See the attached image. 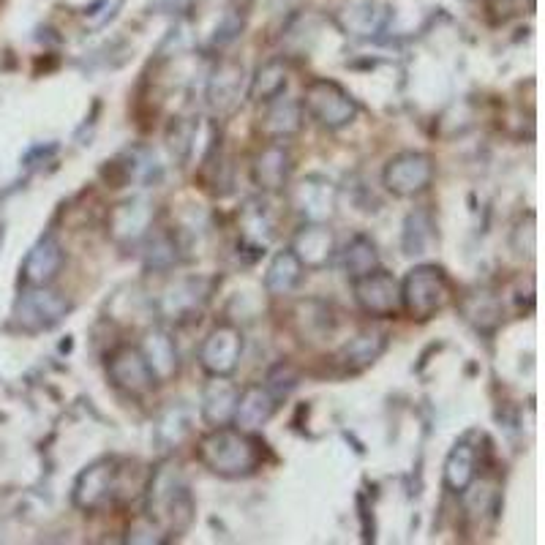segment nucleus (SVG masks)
Wrapping results in <instances>:
<instances>
[{
  "mask_svg": "<svg viewBox=\"0 0 545 545\" xmlns=\"http://www.w3.org/2000/svg\"><path fill=\"white\" fill-rule=\"evenodd\" d=\"M145 516L167 537L186 535L194 524V496L183 469L175 461H161L145 480Z\"/></svg>",
  "mask_w": 545,
  "mask_h": 545,
  "instance_id": "1",
  "label": "nucleus"
},
{
  "mask_svg": "<svg viewBox=\"0 0 545 545\" xmlns=\"http://www.w3.org/2000/svg\"><path fill=\"white\" fill-rule=\"evenodd\" d=\"M262 442L254 431H243L238 426L210 428L208 434L199 436L197 458L199 464L218 477H248L262 466Z\"/></svg>",
  "mask_w": 545,
  "mask_h": 545,
  "instance_id": "2",
  "label": "nucleus"
},
{
  "mask_svg": "<svg viewBox=\"0 0 545 545\" xmlns=\"http://www.w3.org/2000/svg\"><path fill=\"white\" fill-rule=\"evenodd\" d=\"M453 300V284L439 265H415L401 281V314L417 322L434 319Z\"/></svg>",
  "mask_w": 545,
  "mask_h": 545,
  "instance_id": "3",
  "label": "nucleus"
},
{
  "mask_svg": "<svg viewBox=\"0 0 545 545\" xmlns=\"http://www.w3.org/2000/svg\"><path fill=\"white\" fill-rule=\"evenodd\" d=\"M123 472H126V464L118 458H99L85 466L74 480V491H71L74 507H80L85 513H96V510H104L112 502H118L120 496L126 494Z\"/></svg>",
  "mask_w": 545,
  "mask_h": 545,
  "instance_id": "4",
  "label": "nucleus"
},
{
  "mask_svg": "<svg viewBox=\"0 0 545 545\" xmlns=\"http://www.w3.org/2000/svg\"><path fill=\"white\" fill-rule=\"evenodd\" d=\"M300 107H303V115H308L317 126L327 131L347 129L349 123H355L357 112H360L352 93L333 80L308 82Z\"/></svg>",
  "mask_w": 545,
  "mask_h": 545,
  "instance_id": "5",
  "label": "nucleus"
},
{
  "mask_svg": "<svg viewBox=\"0 0 545 545\" xmlns=\"http://www.w3.org/2000/svg\"><path fill=\"white\" fill-rule=\"evenodd\" d=\"M352 295L363 314L374 319L401 317V281L379 265L366 276L352 278Z\"/></svg>",
  "mask_w": 545,
  "mask_h": 545,
  "instance_id": "6",
  "label": "nucleus"
},
{
  "mask_svg": "<svg viewBox=\"0 0 545 545\" xmlns=\"http://www.w3.org/2000/svg\"><path fill=\"white\" fill-rule=\"evenodd\" d=\"M434 172L436 164L428 153H423V150H404V153H396L393 159L387 161L385 172H382V183H385V189L393 197L409 199L423 194L431 186Z\"/></svg>",
  "mask_w": 545,
  "mask_h": 545,
  "instance_id": "7",
  "label": "nucleus"
},
{
  "mask_svg": "<svg viewBox=\"0 0 545 545\" xmlns=\"http://www.w3.org/2000/svg\"><path fill=\"white\" fill-rule=\"evenodd\" d=\"M71 303L60 292L47 287H28L17 298L14 306V322L25 330V333H44L60 325L66 314H69Z\"/></svg>",
  "mask_w": 545,
  "mask_h": 545,
  "instance_id": "8",
  "label": "nucleus"
},
{
  "mask_svg": "<svg viewBox=\"0 0 545 545\" xmlns=\"http://www.w3.org/2000/svg\"><path fill=\"white\" fill-rule=\"evenodd\" d=\"M107 377L120 393L131 398H145L156 390L159 379L148 366L142 349L134 344H120L107 355Z\"/></svg>",
  "mask_w": 545,
  "mask_h": 545,
  "instance_id": "9",
  "label": "nucleus"
},
{
  "mask_svg": "<svg viewBox=\"0 0 545 545\" xmlns=\"http://www.w3.org/2000/svg\"><path fill=\"white\" fill-rule=\"evenodd\" d=\"M243 357V333L232 322H221L199 344V366L208 377H232Z\"/></svg>",
  "mask_w": 545,
  "mask_h": 545,
  "instance_id": "10",
  "label": "nucleus"
},
{
  "mask_svg": "<svg viewBox=\"0 0 545 545\" xmlns=\"http://www.w3.org/2000/svg\"><path fill=\"white\" fill-rule=\"evenodd\" d=\"M153 202L145 197H129L118 202L115 208L109 210V238L115 240L120 248H134L142 240L148 238V232L153 229Z\"/></svg>",
  "mask_w": 545,
  "mask_h": 545,
  "instance_id": "11",
  "label": "nucleus"
},
{
  "mask_svg": "<svg viewBox=\"0 0 545 545\" xmlns=\"http://www.w3.org/2000/svg\"><path fill=\"white\" fill-rule=\"evenodd\" d=\"M248 96V77L246 69L235 63V60H224L216 69L210 71L208 82H205V101L213 115L224 118L232 115L235 109L243 104Z\"/></svg>",
  "mask_w": 545,
  "mask_h": 545,
  "instance_id": "12",
  "label": "nucleus"
},
{
  "mask_svg": "<svg viewBox=\"0 0 545 545\" xmlns=\"http://www.w3.org/2000/svg\"><path fill=\"white\" fill-rule=\"evenodd\" d=\"M292 208L314 224H327L338 210V189L325 175H306L292 186Z\"/></svg>",
  "mask_w": 545,
  "mask_h": 545,
  "instance_id": "13",
  "label": "nucleus"
},
{
  "mask_svg": "<svg viewBox=\"0 0 545 545\" xmlns=\"http://www.w3.org/2000/svg\"><path fill=\"white\" fill-rule=\"evenodd\" d=\"M292 175V153L284 142H268L251 161V183L262 194H281Z\"/></svg>",
  "mask_w": 545,
  "mask_h": 545,
  "instance_id": "14",
  "label": "nucleus"
},
{
  "mask_svg": "<svg viewBox=\"0 0 545 545\" xmlns=\"http://www.w3.org/2000/svg\"><path fill=\"white\" fill-rule=\"evenodd\" d=\"M259 107L262 109H259L257 129L270 142H284L303 129V107H300L298 99H289L287 93L262 101Z\"/></svg>",
  "mask_w": 545,
  "mask_h": 545,
  "instance_id": "15",
  "label": "nucleus"
},
{
  "mask_svg": "<svg viewBox=\"0 0 545 545\" xmlns=\"http://www.w3.org/2000/svg\"><path fill=\"white\" fill-rule=\"evenodd\" d=\"M208 295L210 281H205V278H180L161 295L159 311L167 319H175V322H189V319L199 317Z\"/></svg>",
  "mask_w": 545,
  "mask_h": 545,
  "instance_id": "16",
  "label": "nucleus"
},
{
  "mask_svg": "<svg viewBox=\"0 0 545 545\" xmlns=\"http://www.w3.org/2000/svg\"><path fill=\"white\" fill-rule=\"evenodd\" d=\"M292 254L300 259V265L306 270H322L327 268L333 257H336V235L327 224H314L306 221L303 227L295 232L292 238Z\"/></svg>",
  "mask_w": 545,
  "mask_h": 545,
  "instance_id": "17",
  "label": "nucleus"
},
{
  "mask_svg": "<svg viewBox=\"0 0 545 545\" xmlns=\"http://www.w3.org/2000/svg\"><path fill=\"white\" fill-rule=\"evenodd\" d=\"M240 387L229 382V377H210L202 387V401H199V417L208 428H221L232 423L235 407H238Z\"/></svg>",
  "mask_w": 545,
  "mask_h": 545,
  "instance_id": "18",
  "label": "nucleus"
},
{
  "mask_svg": "<svg viewBox=\"0 0 545 545\" xmlns=\"http://www.w3.org/2000/svg\"><path fill=\"white\" fill-rule=\"evenodd\" d=\"M63 262H66V254H63L58 238L44 235L36 240V246L30 248L28 257L22 262V278L28 287H47L58 278Z\"/></svg>",
  "mask_w": 545,
  "mask_h": 545,
  "instance_id": "19",
  "label": "nucleus"
},
{
  "mask_svg": "<svg viewBox=\"0 0 545 545\" xmlns=\"http://www.w3.org/2000/svg\"><path fill=\"white\" fill-rule=\"evenodd\" d=\"M387 336L385 330H379V327H366V330H360L355 338H349L344 349L338 352V366L344 374H360V371H366L377 363L379 357L385 355L387 349Z\"/></svg>",
  "mask_w": 545,
  "mask_h": 545,
  "instance_id": "20",
  "label": "nucleus"
},
{
  "mask_svg": "<svg viewBox=\"0 0 545 545\" xmlns=\"http://www.w3.org/2000/svg\"><path fill=\"white\" fill-rule=\"evenodd\" d=\"M278 404L281 401L265 385L246 387L238 396V407H235L232 423L243 428V431H259V428H265L273 420Z\"/></svg>",
  "mask_w": 545,
  "mask_h": 545,
  "instance_id": "21",
  "label": "nucleus"
},
{
  "mask_svg": "<svg viewBox=\"0 0 545 545\" xmlns=\"http://www.w3.org/2000/svg\"><path fill=\"white\" fill-rule=\"evenodd\" d=\"M142 355L148 360V366L153 368V374L159 382H167L178 374L180 368V355L178 347H175V338L169 336V330L164 327H150L145 338H142Z\"/></svg>",
  "mask_w": 545,
  "mask_h": 545,
  "instance_id": "22",
  "label": "nucleus"
},
{
  "mask_svg": "<svg viewBox=\"0 0 545 545\" xmlns=\"http://www.w3.org/2000/svg\"><path fill=\"white\" fill-rule=\"evenodd\" d=\"M477 461H480V453H477L475 445H469L466 439L456 442V447L447 453L445 472H442V480H445L447 491L464 494L466 488L475 486Z\"/></svg>",
  "mask_w": 545,
  "mask_h": 545,
  "instance_id": "23",
  "label": "nucleus"
},
{
  "mask_svg": "<svg viewBox=\"0 0 545 545\" xmlns=\"http://www.w3.org/2000/svg\"><path fill=\"white\" fill-rule=\"evenodd\" d=\"M303 270L306 268L292 254V248L276 251L273 259H270L268 270H265V289H268V295H273V298L292 295L300 287V281H303Z\"/></svg>",
  "mask_w": 545,
  "mask_h": 545,
  "instance_id": "24",
  "label": "nucleus"
},
{
  "mask_svg": "<svg viewBox=\"0 0 545 545\" xmlns=\"http://www.w3.org/2000/svg\"><path fill=\"white\" fill-rule=\"evenodd\" d=\"M436 243V224L431 210L417 208L404 218V232H401V248L407 257H423Z\"/></svg>",
  "mask_w": 545,
  "mask_h": 545,
  "instance_id": "25",
  "label": "nucleus"
},
{
  "mask_svg": "<svg viewBox=\"0 0 545 545\" xmlns=\"http://www.w3.org/2000/svg\"><path fill=\"white\" fill-rule=\"evenodd\" d=\"M287 82H289L287 63L281 58L268 60V63L259 66L257 77L248 80V99H254L257 104L276 99L281 93H287Z\"/></svg>",
  "mask_w": 545,
  "mask_h": 545,
  "instance_id": "26",
  "label": "nucleus"
},
{
  "mask_svg": "<svg viewBox=\"0 0 545 545\" xmlns=\"http://www.w3.org/2000/svg\"><path fill=\"white\" fill-rule=\"evenodd\" d=\"M191 428H194V415L191 407L186 404H172L164 409V415L159 417V426H156V442L164 450H175L189 439Z\"/></svg>",
  "mask_w": 545,
  "mask_h": 545,
  "instance_id": "27",
  "label": "nucleus"
},
{
  "mask_svg": "<svg viewBox=\"0 0 545 545\" xmlns=\"http://www.w3.org/2000/svg\"><path fill=\"white\" fill-rule=\"evenodd\" d=\"M180 262V243L175 238V232L161 229L156 235L145 238V268L148 270H172Z\"/></svg>",
  "mask_w": 545,
  "mask_h": 545,
  "instance_id": "28",
  "label": "nucleus"
},
{
  "mask_svg": "<svg viewBox=\"0 0 545 545\" xmlns=\"http://www.w3.org/2000/svg\"><path fill=\"white\" fill-rule=\"evenodd\" d=\"M341 259H344V270H347L349 281L379 268V251L368 235H355V238L349 240Z\"/></svg>",
  "mask_w": 545,
  "mask_h": 545,
  "instance_id": "29",
  "label": "nucleus"
},
{
  "mask_svg": "<svg viewBox=\"0 0 545 545\" xmlns=\"http://www.w3.org/2000/svg\"><path fill=\"white\" fill-rule=\"evenodd\" d=\"M464 314L469 322H475L477 330H494L502 319V306L491 292H475L464 300Z\"/></svg>",
  "mask_w": 545,
  "mask_h": 545,
  "instance_id": "30",
  "label": "nucleus"
},
{
  "mask_svg": "<svg viewBox=\"0 0 545 545\" xmlns=\"http://www.w3.org/2000/svg\"><path fill=\"white\" fill-rule=\"evenodd\" d=\"M382 25H385V11H379L377 3H360L344 14V30L352 36H360V39L377 36Z\"/></svg>",
  "mask_w": 545,
  "mask_h": 545,
  "instance_id": "31",
  "label": "nucleus"
},
{
  "mask_svg": "<svg viewBox=\"0 0 545 545\" xmlns=\"http://www.w3.org/2000/svg\"><path fill=\"white\" fill-rule=\"evenodd\" d=\"M298 385H300L298 371L289 366V363H278V366H273L270 368L268 379H265V387H268L278 401H281V398H287Z\"/></svg>",
  "mask_w": 545,
  "mask_h": 545,
  "instance_id": "32",
  "label": "nucleus"
},
{
  "mask_svg": "<svg viewBox=\"0 0 545 545\" xmlns=\"http://www.w3.org/2000/svg\"><path fill=\"white\" fill-rule=\"evenodd\" d=\"M129 543H142V545H164L169 543V537L161 532L159 526L153 524L148 516L137 518L129 529V537H126Z\"/></svg>",
  "mask_w": 545,
  "mask_h": 545,
  "instance_id": "33",
  "label": "nucleus"
}]
</instances>
